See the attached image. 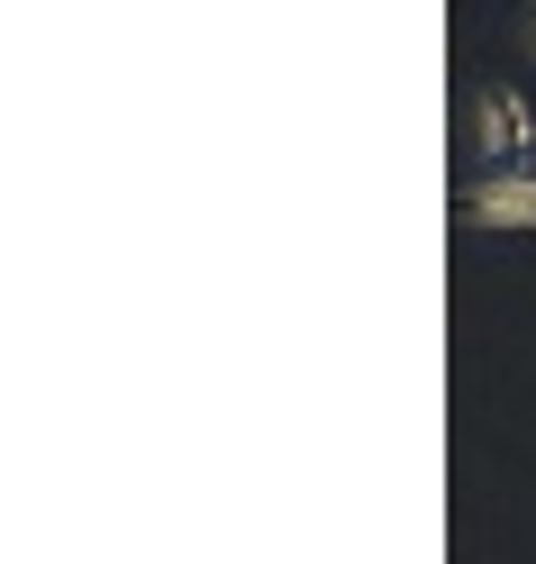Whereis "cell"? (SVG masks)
<instances>
[{
    "label": "cell",
    "mask_w": 536,
    "mask_h": 564,
    "mask_svg": "<svg viewBox=\"0 0 536 564\" xmlns=\"http://www.w3.org/2000/svg\"><path fill=\"white\" fill-rule=\"evenodd\" d=\"M463 147H473L482 164H527V147H536V110H527V91L482 83L473 100H463Z\"/></svg>",
    "instance_id": "cell-1"
},
{
    "label": "cell",
    "mask_w": 536,
    "mask_h": 564,
    "mask_svg": "<svg viewBox=\"0 0 536 564\" xmlns=\"http://www.w3.org/2000/svg\"><path fill=\"white\" fill-rule=\"evenodd\" d=\"M527 55H536V0H527Z\"/></svg>",
    "instance_id": "cell-3"
},
{
    "label": "cell",
    "mask_w": 536,
    "mask_h": 564,
    "mask_svg": "<svg viewBox=\"0 0 536 564\" xmlns=\"http://www.w3.org/2000/svg\"><path fill=\"white\" fill-rule=\"evenodd\" d=\"M463 219L473 228H536V164H500L463 183Z\"/></svg>",
    "instance_id": "cell-2"
},
{
    "label": "cell",
    "mask_w": 536,
    "mask_h": 564,
    "mask_svg": "<svg viewBox=\"0 0 536 564\" xmlns=\"http://www.w3.org/2000/svg\"><path fill=\"white\" fill-rule=\"evenodd\" d=\"M527 164H536V155H527Z\"/></svg>",
    "instance_id": "cell-4"
}]
</instances>
